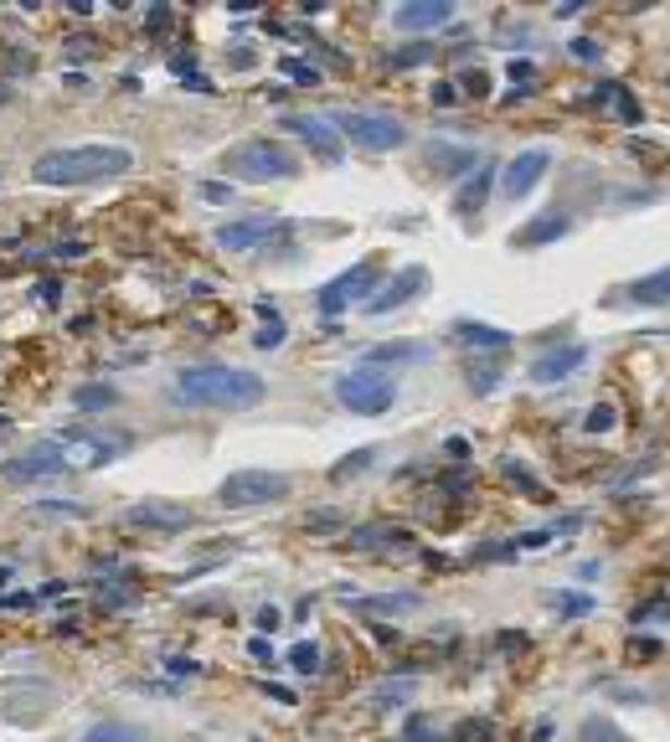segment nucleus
<instances>
[{"label":"nucleus","mask_w":670,"mask_h":742,"mask_svg":"<svg viewBox=\"0 0 670 742\" xmlns=\"http://www.w3.org/2000/svg\"><path fill=\"white\" fill-rule=\"evenodd\" d=\"M58 284H52V279H41V284H37V299H41V305H58Z\"/></svg>","instance_id":"49"},{"label":"nucleus","mask_w":670,"mask_h":742,"mask_svg":"<svg viewBox=\"0 0 670 742\" xmlns=\"http://www.w3.org/2000/svg\"><path fill=\"white\" fill-rule=\"evenodd\" d=\"M438 103V109H449L454 98H459V83H434V94H429Z\"/></svg>","instance_id":"43"},{"label":"nucleus","mask_w":670,"mask_h":742,"mask_svg":"<svg viewBox=\"0 0 670 742\" xmlns=\"http://www.w3.org/2000/svg\"><path fill=\"white\" fill-rule=\"evenodd\" d=\"M557 608H562V619H583V614H593V598L588 593H568Z\"/></svg>","instance_id":"34"},{"label":"nucleus","mask_w":670,"mask_h":742,"mask_svg":"<svg viewBox=\"0 0 670 742\" xmlns=\"http://www.w3.org/2000/svg\"><path fill=\"white\" fill-rule=\"evenodd\" d=\"M459 88H464V98H485V88H491V73H480V67H474V73H464V78H459Z\"/></svg>","instance_id":"36"},{"label":"nucleus","mask_w":670,"mask_h":742,"mask_svg":"<svg viewBox=\"0 0 670 742\" xmlns=\"http://www.w3.org/2000/svg\"><path fill=\"white\" fill-rule=\"evenodd\" d=\"M429 171H434V176H470L474 171V150L470 145H444V139H434V145H429Z\"/></svg>","instance_id":"18"},{"label":"nucleus","mask_w":670,"mask_h":742,"mask_svg":"<svg viewBox=\"0 0 670 742\" xmlns=\"http://www.w3.org/2000/svg\"><path fill=\"white\" fill-rule=\"evenodd\" d=\"M583 742H630V738H624L609 717H588V722H583Z\"/></svg>","instance_id":"29"},{"label":"nucleus","mask_w":670,"mask_h":742,"mask_svg":"<svg viewBox=\"0 0 670 742\" xmlns=\"http://www.w3.org/2000/svg\"><path fill=\"white\" fill-rule=\"evenodd\" d=\"M434 58V47L429 41H418V47H408V52H387V67L393 73H402V67H418V62H429Z\"/></svg>","instance_id":"30"},{"label":"nucleus","mask_w":670,"mask_h":742,"mask_svg":"<svg viewBox=\"0 0 670 742\" xmlns=\"http://www.w3.org/2000/svg\"><path fill=\"white\" fill-rule=\"evenodd\" d=\"M444 454H454V459H470V438H449V444H444Z\"/></svg>","instance_id":"50"},{"label":"nucleus","mask_w":670,"mask_h":742,"mask_svg":"<svg viewBox=\"0 0 670 742\" xmlns=\"http://www.w3.org/2000/svg\"><path fill=\"white\" fill-rule=\"evenodd\" d=\"M402 696H408V685H382L372 702H376V706H387V702H402Z\"/></svg>","instance_id":"47"},{"label":"nucleus","mask_w":670,"mask_h":742,"mask_svg":"<svg viewBox=\"0 0 670 742\" xmlns=\"http://www.w3.org/2000/svg\"><path fill=\"white\" fill-rule=\"evenodd\" d=\"M305 527H310V531H335V527H340V516H335V510H315Z\"/></svg>","instance_id":"41"},{"label":"nucleus","mask_w":670,"mask_h":742,"mask_svg":"<svg viewBox=\"0 0 670 742\" xmlns=\"http://www.w3.org/2000/svg\"><path fill=\"white\" fill-rule=\"evenodd\" d=\"M278 233H284L278 217H237V222H222L212 237H218V248H227V253H253V248H263V243Z\"/></svg>","instance_id":"10"},{"label":"nucleus","mask_w":670,"mask_h":742,"mask_svg":"<svg viewBox=\"0 0 670 742\" xmlns=\"http://www.w3.org/2000/svg\"><path fill=\"white\" fill-rule=\"evenodd\" d=\"M201 196L207 201H233V186L227 181H201Z\"/></svg>","instance_id":"40"},{"label":"nucleus","mask_w":670,"mask_h":742,"mask_svg":"<svg viewBox=\"0 0 670 742\" xmlns=\"http://www.w3.org/2000/svg\"><path fill=\"white\" fill-rule=\"evenodd\" d=\"M331 124L340 129V139H351L361 150H376V156L408 145V124L397 114H387V109H335Z\"/></svg>","instance_id":"4"},{"label":"nucleus","mask_w":670,"mask_h":742,"mask_svg":"<svg viewBox=\"0 0 670 742\" xmlns=\"http://www.w3.org/2000/svg\"><path fill=\"white\" fill-rule=\"evenodd\" d=\"M145 26H150V37H165V32H171V11H165V5H156V11L145 16Z\"/></svg>","instance_id":"39"},{"label":"nucleus","mask_w":670,"mask_h":742,"mask_svg":"<svg viewBox=\"0 0 670 742\" xmlns=\"http://www.w3.org/2000/svg\"><path fill=\"white\" fill-rule=\"evenodd\" d=\"M495 176H500V171H495V160H480V171H474V176L454 191V212H459V217L480 212V207H485V196H491V181Z\"/></svg>","instance_id":"19"},{"label":"nucleus","mask_w":670,"mask_h":742,"mask_svg":"<svg viewBox=\"0 0 670 742\" xmlns=\"http://www.w3.org/2000/svg\"><path fill=\"white\" fill-rule=\"evenodd\" d=\"M376 279H382V263H376V258H361L356 269L335 274L331 284L320 289V314H340V310H351V305L367 310V294H376Z\"/></svg>","instance_id":"8"},{"label":"nucleus","mask_w":670,"mask_h":742,"mask_svg":"<svg viewBox=\"0 0 670 742\" xmlns=\"http://www.w3.org/2000/svg\"><path fill=\"white\" fill-rule=\"evenodd\" d=\"M454 21V5L449 0H413V5H397L393 11V26L397 32H438Z\"/></svg>","instance_id":"16"},{"label":"nucleus","mask_w":670,"mask_h":742,"mask_svg":"<svg viewBox=\"0 0 670 742\" xmlns=\"http://www.w3.org/2000/svg\"><path fill=\"white\" fill-rule=\"evenodd\" d=\"M284 495H289V474H278V469H233L218 485V506L253 510V506H274Z\"/></svg>","instance_id":"6"},{"label":"nucleus","mask_w":670,"mask_h":742,"mask_svg":"<svg viewBox=\"0 0 670 742\" xmlns=\"http://www.w3.org/2000/svg\"><path fill=\"white\" fill-rule=\"evenodd\" d=\"M335 403L351 408L356 418H376L397 403V382L376 367H351L346 376H335Z\"/></svg>","instance_id":"5"},{"label":"nucleus","mask_w":670,"mask_h":742,"mask_svg":"<svg viewBox=\"0 0 670 742\" xmlns=\"http://www.w3.org/2000/svg\"><path fill=\"white\" fill-rule=\"evenodd\" d=\"M284 73H289V78H295V83H310V88H315V83H320V67H310V62H305V58H284Z\"/></svg>","instance_id":"33"},{"label":"nucleus","mask_w":670,"mask_h":742,"mask_svg":"<svg viewBox=\"0 0 670 742\" xmlns=\"http://www.w3.org/2000/svg\"><path fill=\"white\" fill-rule=\"evenodd\" d=\"M62 469H67V459H62V449L47 438L37 449H26L21 459H11V465H5V480H47V474H62Z\"/></svg>","instance_id":"15"},{"label":"nucleus","mask_w":670,"mask_h":742,"mask_svg":"<svg viewBox=\"0 0 670 742\" xmlns=\"http://www.w3.org/2000/svg\"><path fill=\"white\" fill-rule=\"evenodd\" d=\"M613 423H619V418H613V403H593L588 418H583V429L588 433H609Z\"/></svg>","instance_id":"31"},{"label":"nucleus","mask_w":670,"mask_h":742,"mask_svg":"<svg viewBox=\"0 0 670 742\" xmlns=\"http://www.w3.org/2000/svg\"><path fill=\"white\" fill-rule=\"evenodd\" d=\"M572 58H578V62H598V58H604V47H598L593 37H578V41H572Z\"/></svg>","instance_id":"37"},{"label":"nucleus","mask_w":670,"mask_h":742,"mask_svg":"<svg viewBox=\"0 0 670 742\" xmlns=\"http://www.w3.org/2000/svg\"><path fill=\"white\" fill-rule=\"evenodd\" d=\"M119 403V392L109 387V382H83V387H73V408L78 412H103V408H114Z\"/></svg>","instance_id":"23"},{"label":"nucleus","mask_w":670,"mask_h":742,"mask_svg":"<svg viewBox=\"0 0 670 742\" xmlns=\"http://www.w3.org/2000/svg\"><path fill=\"white\" fill-rule=\"evenodd\" d=\"M284 129H295L310 150H315L325 165H340V129H331V119H315V114H289Z\"/></svg>","instance_id":"13"},{"label":"nucleus","mask_w":670,"mask_h":742,"mask_svg":"<svg viewBox=\"0 0 670 742\" xmlns=\"http://www.w3.org/2000/svg\"><path fill=\"white\" fill-rule=\"evenodd\" d=\"M572 233V217L562 212V207H553V212H542V217H532L526 227H516L511 233V248H542V243H557V237H568Z\"/></svg>","instance_id":"17"},{"label":"nucleus","mask_w":670,"mask_h":742,"mask_svg":"<svg viewBox=\"0 0 670 742\" xmlns=\"http://www.w3.org/2000/svg\"><path fill=\"white\" fill-rule=\"evenodd\" d=\"M83 742H145V727L135 722H94L83 732Z\"/></svg>","instance_id":"25"},{"label":"nucleus","mask_w":670,"mask_h":742,"mask_svg":"<svg viewBox=\"0 0 670 742\" xmlns=\"http://www.w3.org/2000/svg\"><path fill=\"white\" fill-rule=\"evenodd\" d=\"M613 109H619V119H624V124H640V119H645V109H640V98H634L630 88L619 94V103H613Z\"/></svg>","instance_id":"35"},{"label":"nucleus","mask_w":670,"mask_h":742,"mask_svg":"<svg viewBox=\"0 0 670 742\" xmlns=\"http://www.w3.org/2000/svg\"><path fill=\"white\" fill-rule=\"evenodd\" d=\"M423 284H429V269H423V263H408V269H397V274L387 279V284H382L372 299H367V314H376V320H382V314L402 310V305H408V299H413Z\"/></svg>","instance_id":"11"},{"label":"nucleus","mask_w":670,"mask_h":742,"mask_svg":"<svg viewBox=\"0 0 670 742\" xmlns=\"http://www.w3.org/2000/svg\"><path fill=\"white\" fill-rule=\"evenodd\" d=\"M506 73H511V83H532L536 78V67L526 58H511V67H506Z\"/></svg>","instance_id":"42"},{"label":"nucleus","mask_w":670,"mask_h":742,"mask_svg":"<svg viewBox=\"0 0 670 742\" xmlns=\"http://www.w3.org/2000/svg\"><path fill=\"white\" fill-rule=\"evenodd\" d=\"M372 459H376V449H351L331 469V480H351V474H361V469H372Z\"/></svg>","instance_id":"28"},{"label":"nucleus","mask_w":670,"mask_h":742,"mask_svg":"<svg viewBox=\"0 0 670 742\" xmlns=\"http://www.w3.org/2000/svg\"><path fill=\"white\" fill-rule=\"evenodd\" d=\"M454 341H464L474 351H506V346H511V331L485 325V320H459V325H454Z\"/></svg>","instance_id":"20"},{"label":"nucleus","mask_w":670,"mask_h":742,"mask_svg":"<svg viewBox=\"0 0 670 742\" xmlns=\"http://www.w3.org/2000/svg\"><path fill=\"white\" fill-rule=\"evenodd\" d=\"M372 361H423V346H376Z\"/></svg>","instance_id":"32"},{"label":"nucleus","mask_w":670,"mask_h":742,"mask_svg":"<svg viewBox=\"0 0 670 742\" xmlns=\"http://www.w3.org/2000/svg\"><path fill=\"white\" fill-rule=\"evenodd\" d=\"M52 444L62 449V459L67 465H78V469H99V465H109V459H119V454L129 449V438L124 433H99V429H62V433H52Z\"/></svg>","instance_id":"7"},{"label":"nucleus","mask_w":670,"mask_h":742,"mask_svg":"<svg viewBox=\"0 0 670 742\" xmlns=\"http://www.w3.org/2000/svg\"><path fill=\"white\" fill-rule=\"evenodd\" d=\"M263 691H269V696H274V702H284V706H295V691H289V685H263Z\"/></svg>","instance_id":"51"},{"label":"nucleus","mask_w":670,"mask_h":742,"mask_svg":"<svg viewBox=\"0 0 670 742\" xmlns=\"http://www.w3.org/2000/svg\"><path fill=\"white\" fill-rule=\"evenodd\" d=\"M248 655H253V660H269V665H274V645H269V634L248 640Z\"/></svg>","instance_id":"44"},{"label":"nucleus","mask_w":670,"mask_h":742,"mask_svg":"<svg viewBox=\"0 0 670 742\" xmlns=\"http://www.w3.org/2000/svg\"><path fill=\"white\" fill-rule=\"evenodd\" d=\"M165 670H171V676H201V665L197 660H181V655H171V660H165Z\"/></svg>","instance_id":"45"},{"label":"nucleus","mask_w":670,"mask_h":742,"mask_svg":"<svg viewBox=\"0 0 670 742\" xmlns=\"http://www.w3.org/2000/svg\"><path fill=\"white\" fill-rule=\"evenodd\" d=\"M423 598L418 593H382V598H356V608L361 614H408V608H418Z\"/></svg>","instance_id":"26"},{"label":"nucleus","mask_w":670,"mask_h":742,"mask_svg":"<svg viewBox=\"0 0 670 742\" xmlns=\"http://www.w3.org/2000/svg\"><path fill=\"white\" fill-rule=\"evenodd\" d=\"M258 314H263V331L253 335V346H258V351H278V346H284V335H289V325L278 320V310L269 305V299H258Z\"/></svg>","instance_id":"22"},{"label":"nucleus","mask_w":670,"mask_h":742,"mask_svg":"<svg viewBox=\"0 0 670 742\" xmlns=\"http://www.w3.org/2000/svg\"><path fill=\"white\" fill-rule=\"evenodd\" d=\"M124 171H135V150L129 145H58L47 156L32 160V181L37 186H99V181H114Z\"/></svg>","instance_id":"2"},{"label":"nucleus","mask_w":670,"mask_h":742,"mask_svg":"<svg viewBox=\"0 0 670 742\" xmlns=\"http://www.w3.org/2000/svg\"><path fill=\"white\" fill-rule=\"evenodd\" d=\"M346 542H351V547H376V542H387V547H408V542H413V536H408V531L402 527H361V531H346Z\"/></svg>","instance_id":"24"},{"label":"nucleus","mask_w":670,"mask_h":742,"mask_svg":"<svg viewBox=\"0 0 670 742\" xmlns=\"http://www.w3.org/2000/svg\"><path fill=\"white\" fill-rule=\"evenodd\" d=\"M124 521L145 531H181V527H191V510L181 506V500H135V506L124 510Z\"/></svg>","instance_id":"12"},{"label":"nucleus","mask_w":670,"mask_h":742,"mask_svg":"<svg viewBox=\"0 0 670 742\" xmlns=\"http://www.w3.org/2000/svg\"><path fill=\"white\" fill-rule=\"evenodd\" d=\"M588 361V346L583 341H568V346H553V351H542L532 361V382H542V387H553V382H562V376H572V371Z\"/></svg>","instance_id":"14"},{"label":"nucleus","mask_w":670,"mask_h":742,"mask_svg":"<svg viewBox=\"0 0 670 742\" xmlns=\"http://www.w3.org/2000/svg\"><path fill=\"white\" fill-rule=\"evenodd\" d=\"M83 253H88V248H83L78 237H73V243H58V248H52V258H58V263H62V258H83Z\"/></svg>","instance_id":"48"},{"label":"nucleus","mask_w":670,"mask_h":742,"mask_svg":"<svg viewBox=\"0 0 670 742\" xmlns=\"http://www.w3.org/2000/svg\"><path fill=\"white\" fill-rule=\"evenodd\" d=\"M325 655H320V645L315 640H299L295 650H289V670H295V676H320V670H325Z\"/></svg>","instance_id":"27"},{"label":"nucleus","mask_w":670,"mask_h":742,"mask_svg":"<svg viewBox=\"0 0 670 742\" xmlns=\"http://www.w3.org/2000/svg\"><path fill=\"white\" fill-rule=\"evenodd\" d=\"M263 376L227 361H201V367H181L171 382V397L186 408H212V412H243L263 403Z\"/></svg>","instance_id":"1"},{"label":"nucleus","mask_w":670,"mask_h":742,"mask_svg":"<svg viewBox=\"0 0 670 742\" xmlns=\"http://www.w3.org/2000/svg\"><path fill=\"white\" fill-rule=\"evenodd\" d=\"M278 624H284V614H278L274 604H263V608H258V634H274Z\"/></svg>","instance_id":"38"},{"label":"nucleus","mask_w":670,"mask_h":742,"mask_svg":"<svg viewBox=\"0 0 670 742\" xmlns=\"http://www.w3.org/2000/svg\"><path fill=\"white\" fill-rule=\"evenodd\" d=\"M624 299H630V305H670V269L634 279L630 289H624Z\"/></svg>","instance_id":"21"},{"label":"nucleus","mask_w":670,"mask_h":742,"mask_svg":"<svg viewBox=\"0 0 670 742\" xmlns=\"http://www.w3.org/2000/svg\"><path fill=\"white\" fill-rule=\"evenodd\" d=\"M402 738H408V742H429V717H413V722L402 727Z\"/></svg>","instance_id":"46"},{"label":"nucleus","mask_w":670,"mask_h":742,"mask_svg":"<svg viewBox=\"0 0 670 742\" xmlns=\"http://www.w3.org/2000/svg\"><path fill=\"white\" fill-rule=\"evenodd\" d=\"M222 171L233 181H248V186H263V181H289L299 171V160L278 145V139H243L222 156Z\"/></svg>","instance_id":"3"},{"label":"nucleus","mask_w":670,"mask_h":742,"mask_svg":"<svg viewBox=\"0 0 670 742\" xmlns=\"http://www.w3.org/2000/svg\"><path fill=\"white\" fill-rule=\"evenodd\" d=\"M547 171H553V156H547L542 145H532V150H521L516 160L500 165V191L511 196V201H521V196H532L536 186H542Z\"/></svg>","instance_id":"9"}]
</instances>
